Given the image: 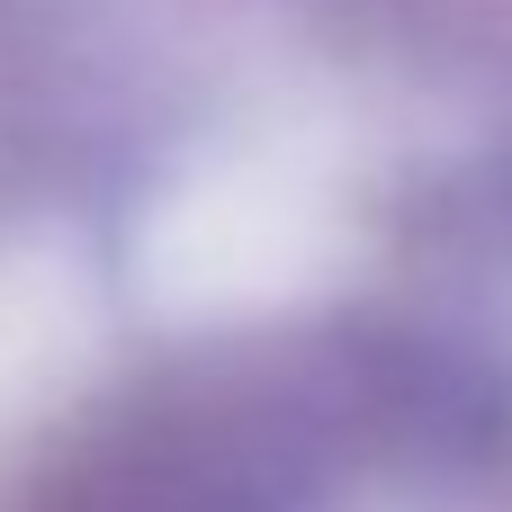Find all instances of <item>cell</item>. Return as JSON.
<instances>
[{"instance_id": "cell-1", "label": "cell", "mask_w": 512, "mask_h": 512, "mask_svg": "<svg viewBox=\"0 0 512 512\" xmlns=\"http://www.w3.org/2000/svg\"><path fill=\"white\" fill-rule=\"evenodd\" d=\"M45 512H279V450L225 414H153L90 441Z\"/></svg>"}]
</instances>
